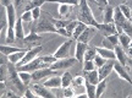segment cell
Here are the masks:
<instances>
[{"label":"cell","mask_w":132,"mask_h":98,"mask_svg":"<svg viewBox=\"0 0 132 98\" xmlns=\"http://www.w3.org/2000/svg\"><path fill=\"white\" fill-rule=\"evenodd\" d=\"M72 20H55L54 19V25L56 28H66V26L70 24Z\"/></svg>","instance_id":"cell-34"},{"label":"cell","mask_w":132,"mask_h":98,"mask_svg":"<svg viewBox=\"0 0 132 98\" xmlns=\"http://www.w3.org/2000/svg\"><path fill=\"white\" fill-rule=\"evenodd\" d=\"M23 50L24 49H22V48L10 47V46H4V44L0 46V51H1V54L7 55V56H9L10 54H14V53H17V51H23Z\"/></svg>","instance_id":"cell-22"},{"label":"cell","mask_w":132,"mask_h":98,"mask_svg":"<svg viewBox=\"0 0 132 98\" xmlns=\"http://www.w3.org/2000/svg\"><path fill=\"white\" fill-rule=\"evenodd\" d=\"M55 75V70H53L50 67H42L38 70L32 72V80L33 81H40V80L45 79L48 76H54Z\"/></svg>","instance_id":"cell-9"},{"label":"cell","mask_w":132,"mask_h":98,"mask_svg":"<svg viewBox=\"0 0 132 98\" xmlns=\"http://www.w3.org/2000/svg\"><path fill=\"white\" fill-rule=\"evenodd\" d=\"M131 42H132V39L127 33H125V32L119 33V43H120V46H121L125 50L130 47V43Z\"/></svg>","instance_id":"cell-21"},{"label":"cell","mask_w":132,"mask_h":98,"mask_svg":"<svg viewBox=\"0 0 132 98\" xmlns=\"http://www.w3.org/2000/svg\"><path fill=\"white\" fill-rule=\"evenodd\" d=\"M69 6L70 5H65V4L59 5V15L60 16H66V15L69 14Z\"/></svg>","instance_id":"cell-41"},{"label":"cell","mask_w":132,"mask_h":98,"mask_svg":"<svg viewBox=\"0 0 132 98\" xmlns=\"http://www.w3.org/2000/svg\"><path fill=\"white\" fill-rule=\"evenodd\" d=\"M6 9V15H7V42L12 43L15 42V26H16V9L15 5H9Z\"/></svg>","instance_id":"cell-4"},{"label":"cell","mask_w":132,"mask_h":98,"mask_svg":"<svg viewBox=\"0 0 132 98\" xmlns=\"http://www.w3.org/2000/svg\"><path fill=\"white\" fill-rule=\"evenodd\" d=\"M19 75L24 85H28L29 81L32 80V74L28 72V71H19Z\"/></svg>","instance_id":"cell-33"},{"label":"cell","mask_w":132,"mask_h":98,"mask_svg":"<svg viewBox=\"0 0 132 98\" xmlns=\"http://www.w3.org/2000/svg\"><path fill=\"white\" fill-rule=\"evenodd\" d=\"M1 5L3 7H7L9 5H11V0H1Z\"/></svg>","instance_id":"cell-48"},{"label":"cell","mask_w":132,"mask_h":98,"mask_svg":"<svg viewBox=\"0 0 132 98\" xmlns=\"http://www.w3.org/2000/svg\"><path fill=\"white\" fill-rule=\"evenodd\" d=\"M47 3H57V4L77 6V5H80V0H47Z\"/></svg>","instance_id":"cell-31"},{"label":"cell","mask_w":132,"mask_h":98,"mask_svg":"<svg viewBox=\"0 0 132 98\" xmlns=\"http://www.w3.org/2000/svg\"><path fill=\"white\" fill-rule=\"evenodd\" d=\"M85 79L87 81H89L90 84L97 85L100 81L99 80V75H98V70H90V71H85Z\"/></svg>","instance_id":"cell-18"},{"label":"cell","mask_w":132,"mask_h":98,"mask_svg":"<svg viewBox=\"0 0 132 98\" xmlns=\"http://www.w3.org/2000/svg\"><path fill=\"white\" fill-rule=\"evenodd\" d=\"M62 96L66 98H70V97H73L75 96V91L73 88H70V87H65L64 91H62Z\"/></svg>","instance_id":"cell-43"},{"label":"cell","mask_w":132,"mask_h":98,"mask_svg":"<svg viewBox=\"0 0 132 98\" xmlns=\"http://www.w3.org/2000/svg\"><path fill=\"white\" fill-rule=\"evenodd\" d=\"M106 60L108 59H104L102 55H99V54H97V55L94 56V59H93V61H94V64L97 67H100V66H103L105 63H106Z\"/></svg>","instance_id":"cell-35"},{"label":"cell","mask_w":132,"mask_h":98,"mask_svg":"<svg viewBox=\"0 0 132 98\" xmlns=\"http://www.w3.org/2000/svg\"><path fill=\"white\" fill-rule=\"evenodd\" d=\"M23 20L21 19H17V21H16V26H15V36H16V38H19V39H24V32H23Z\"/></svg>","instance_id":"cell-20"},{"label":"cell","mask_w":132,"mask_h":98,"mask_svg":"<svg viewBox=\"0 0 132 98\" xmlns=\"http://www.w3.org/2000/svg\"><path fill=\"white\" fill-rule=\"evenodd\" d=\"M94 29V27H92V26H87L83 32L81 33V36L77 38V42H82V43H88L89 41V37L90 34H92V31Z\"/></svg>","instance_id":"cell-23"},{"label":"cell","mask_w":132,"mask_h":98,"mask_svg":"<svg viewBox=\"0 0 132 98\" xmlns=\"http://www.w3.org/2000/svg\"><path fill=\"white\" fill-rule=\"evenodd\" d=\"M24 54H26V50H23V51H17V53H14V54H10L9 56H7V59H9V61L11 63V64H19L20 63V60L22 59L24 56Z\"/></svg>","instance_id":"cell-24"},{"label":"cell","mask_w":132,"mask_h":98,"mask_svg":"<svg viewBox=\"0 0 132 98\" xmlns=\"http://www.w3.org/2000/svg\"><path fill=\"white\" fill-rule=\"evenodd\" d=\"M86 28H87V25L83 24V22H80V21H78V25L76 26V28L73 29V32H72V38L77 39V38L81 36V33L83 32Z\"/></svg>","instance_id":"cell-27"},{"label":"cell","mask_w":132,"mask_h":98,"mask_svg":"<svg viewBox=\"0 0 132 98\" xmlns=\"http://www.w3.org/2000/svg\"><path fill=\"white\" fill-rule=\"evenodd\" d=\"M33 89H34V92L37 96L39 97H48V98H53L54 97V94L52 92H49L47 88H45V86L44 85H40V84H33Z\"/></svg>","instance_id":"cell-14"},{"label":"cell","mask_w":132,"mask_h":98,"mask_svg":"<svg viewBox=\"0 0 132 98\" xmlns=\"http://www.w3.org/2000/svg\"><path fill=\"white\" fill-rule=\"evenodd\" d=\"M119 9L121 10L122 15L125 16V17H126V19H127V20H131V17H132V11H131V7H130L127 4L119 5Z\"/></svg>","instance_id":"cell-28"},{"label":"cell","mask_w":132,"mask_h":98,"mask_svg":"<svg viewBox=\"0 0 132 98\" xmlns=\"http://www.w3.org/2000/svg\"><path fill=\"white\" fill-rule=\"evenodd\" d=\"M21 19L26 21V22H29V21H32L33 20V16H32V11L31 10H26L23 14L21 15Z\"/></svg>","instance_id":"cell-40"},{"label":"cell","mask_w":132,"mask_h":98,"mask_svg":"<svg viewBox=\"0 0 132 98\" xmlns=\"http://www.w3.org/2000/svg\"><path fill=\"white\" fill-rule=\"evenodd\" d=\"M126 53L128 54V56H130V58H132V48L128 47L127 49H126Z\"/></svg>","instance_id":"cell-49"},{"label":"cell","mask_w":132,"mask_h":98,"mask_svg":"<svg viewBox=\"0 0 132 98\" xmlns=\"http://www.w3.org/2000/svg\"><path fill=\"white\" fill-rule=\"evenodd\" d=\"M95 4L100 5V6H106V5H109V1L108 0H93Z\"/></svg>","instance_id":"cell-46"},{"label":"cell","mask_w":132,"mask_h":98,"mask_svg":"<svg viewBox=\"0 0 132 98\" xmlns=\"http://www.w3.org/2000/svg\"><path fill=\"white\" fill-rule=\"evenodd\" d=\"M102 47L104 48H108V49H114V46L111 44V43L109 42V39L106 37H105V39L103 41V43H102Z\"/></svg>","instance_id":"cell-45"},{"label":"cell","mask_w":132,"mask_h":98,"mask_svg":"<svg viewBox=\"0 0 132 98\" xmlns=\"http://www.w3.org/2000/svg\"><path fill=\"white\" fill-rule=\"evenodd\" d=\"M42 59H43V61H44V63H45V64L49 66V67H50V65H52L53 63H55V61L57 60L54 54H53V55H45V56H43Z\"/></svg>","instance_id":"cell-39"},{"label":"cell","mask_w":132,"mask_h":98,"mask_svg":"<svg viewBox=\"0 0 132 98\" xmlns=\"http://www.w3.org/2000/svg\"><path fill=\"white\" fill-rule=\"evenodd\" d=\"M114 70L118 72V75L121 77V79H123L125 81H127L128 84L132 86V79L130 77V75H128V72L126 71V67H125V66H122L119 61L115 60V64H114Z\"/></svg>","instance_id":"cell-12"},{"label":"cell","mask_w":132,"mask_h":98,"mask_svg":"<svg viewBox=\"0 0 132 98\" xmlns=\"http://www.w3.org/2000/svg\"><path fill=\"white\" fill-rule=\"evenodd\" d=\"M40 38H42V37H40V34H39V33H37L32 28L31 33H29L28 36H26V37H24L23 41H24V42H33V41H38V39H40Z\"/></svg>","instance_id":"cell-32"},{"label":"cell","mask_w":132,"mask_h":98,"mask_svg":"<svg viewBox=\"0 0 132 98\" xmlns=\"http://www.w3.org/2000/svg\"><path fill=\"white\" fill-rule=\"evenodd\" d=\"M97 48L95 47H88L85 53V60H93L94 56L97 55Z\"/></svg>","instance_id":"cell-29"},{"label":"cell","mask_w":132,"mask_h":98,"mask_svg":"<svg viewBox=\"0 0 132 98\" xmlns=\"http://www.w3.org/2000/svg\"><path fill=\"white\" fill-rule=\"evenodd\" d=\"M77 25H78V20H72L70 24L66 26V31L70 33L71 37H72V32H73V29L76 28V26H77Z\"/></svg>","instance_id":"cell-38"},{"label":"cell","mask_w":132,"mask_h":98,"mask_svg":"<svg viewBox=\"0 0 132 98\" xmlns=\"http://www.w3.org/2000/svg\"><path fill=\"white\" fill-rule=\"evenodd\" d=\"M87 43H82V42H77L75 47V58L77 59V61H80L83 64V60H85V53L87 50Z\"/></svg>","instance_id":"cell-11"},{"label":"cell","mask_w":132,"mask_h":98,"mask_svg":"<svg viewBox=\"0 0 132 98\" xmlns=\"http://www.w3.org/2000/svg\"><path fill=\"white\" fill-rule=\"evenodd\" d=\"M73 44V39H67L66 42H64L60 47L56 49V51L54 53V55L56 59H62V58H67L69 53L71 51V47Z\"/></svg>","instance_id":"cell-7"},{"label":"cell","mask_w":132,"mask_h":98,"mask_svg":"<svg viewBox=\"0 0 132 98\" xmlns=\"http://www.w3.org/2000/svg\"><path fill=\"white\" fill-rule=\"evenodd\" d=\"M85 76L82 77V76H77V77H73L72 79V84H73V86L75 87H82L83 86V84H85Z\"/></svg>","instance_id":"cell-36"},{"label":"cell","mask_w":132,"mask_h":98,"mask_svg":"<svg viewBox=\"0 0 132 98\" xmlns=\"http://www.w3.org/2000/svg\"><path fill=\"white\" fill-rule=\"evenodd\" d=\"M31 11H32L33 20H39V17H40V7H34Z\"/></svg>","instance_id":"cell-44"},{"label":"cell","mask_w":132,"mask_h":98,"mask_svg":"<svg viewBox=\"0 0 132 98\" xmlns=\"http://www.w3.org/2000/svg\"><path fill=\"white\" fill-rule=\"evenodd\" d=\"M33 29L37 33H43V32H50V33H56L64 37H71L70 33L66 31V28H56L54 25V20L50 19L49 15H43V19L40 20V22L37 25V27Z\"/></svg>","instance_id":"cell-1"},{"label":"cell","mask_w":132,"mask_h":98,"mask_svg":"<svg viewBox=\"0 0 132 98\" xmlns=\"http://www.w3.org/2000/svg\"><path fill=\"white\" fill-rule=\"evenodd\" d=\"M76 63H77V59L76 58H62V59H57L55 63H53L52 65H50V69L53 70H61V69H69L71 67L72 65H75Z\"/></svg>","instance_id":"cell-6"},{"label":"cell","mask_w":132,"mask_h":98,"mask_svg":"<svg viewBox=\"0 0 132 98\" xmlns=\"http://www.w3.org/2000/svg\"><path fill=\"white\" fill-rule=\"evenodd\" d=\"M45 87H50V88H60L61 87V77L59 76H53L52 79H49L48 81L44 82Z\"/></svg>","instance_id":"cell-19"},{"label":"cell","mask_w":132,"mask_h":98,"mask_svg":"<svg viewBox=\"0 0 132 98\" xmlns=\"http://www.w3.org/2000/svg\"><path fill=\"white\" fill-rule=\"evenodd\" d=\"M99 31L103 33L104 36H110V34H115L118 32V28L115 26V24H100V27H99Z\"/></svg>","instance_id":"cell-15"},{"label":"cell","mask_w":132,"mask_h":98,"mask_svg":"<svg viewBox=\"0 0 132 98\" xmlns=\"http://www.w3.org/2000/svg\"><path fill=\"white\" fill-rule=\"evenodd\" d=\"M80 14H78V21L83 22L87 26H92V27L99 29L100 24L97 22V20L94 19V16L92 14V10H90L89 5L87 3V0H80Z\"/></svg>","instance_id":"cell-2"},{"label":"cell","mask_w":132,"mask_h":98,"mask_svg":"<svg viewBox=\"0 0 132 98\" xmlns=\"http://www.w3.org/2000/svg\"><path fill=\"white\" fill-rule=\"evenodd\" d=\"M23 96H24V97H28V98H34V94L31 92V89H29V88H26Z\"/></svg>","instance_id":"cell-47"},{"label":"cell","mask_w":132,"mask_h":98,"mask_svg":"<svg viewBox=\"0 0 132 98\" xmlns=\"http://www.w3.org/2000/svg\"><path fill=\"white\" fill-rule=\"evenodd\" d=\"M9 76H10V81H11V85H12L14 89L16 88V91H17V94H23L24 91H26V89H24V84L22 82V80L20 77L17 69L10 66L9 67Z\"/></svg>","instance_id":"cell-5"},{"label":"cell","mask_w":132,"mask_h":98,"mask_svg":"<svg viewBox=\"0 0 132 98\" xmlns=\"http://www.w3.org/2000/svg\"><path fill=\"white\" fill-rule=\"evenodd\" d=\"M85 86H86V93L88 94V97L90 98H94L95 97V89H97V85H93L90 84L89 81H85Z\"/></svg>","instance_id":"cell-26"},{"label":"cell","mask_w":132,"mask_h":98,"mask_svg":"<svg viewBox=\"0 0 132 98\" xmlns=\"http://www.w3.org/2000/svg\"><path fill=\"white\" fill-rule=\"evenodd\" d=\"M114 51H115V54H116V60L121 64L122 66H125L126 64H127V55H126V51H125V49H123L121 46H115L114 47Z\"/></svg>","instance_id":"cell-13"},{"label":"cell","mask_w":132,"mask_h":98,"mask_svg":"<svg viewBox=\"0 0 132 98\" xmlns=\"http://www.w3.org/2000/svg\"><path fill=\"white\" fill-rule=\"evenodd\" d=\"M106 38H108L109 42L111 43L114 47L119 44V33H115V34H110V36H106Z\"/></svg>","instance_id":"cell-42"},{"label":"cell","mask_w":132,"mask_h":98,"mask_svg":"<svg viewBox=\"0 0 132 98\" xmlns=\"http://www.w3.org/2000/svg\"><path fill=\"white\" fill-rule=\"evenodd\" d=\"M130 48H132V42H131V43H130Z\"/></svg>","instance_id":"cell-50"},{"label":"cell","mask_w":132,"mask_h":98,"mask_svg":"<svg viewBox=\"0 0 132 98\" xmlns=\"http://www.w3.org/2000/svg\"><path fill=\"white\" fill-rule=\"evenodd\" d=\"M72 75H71V72H69V71H66V72H64V75L61 76V87L62 88H65V87H69L71 84H72Z\"/></svg>","instance_id":"cell-25"},{"label":"cell","mask_w":132,"mask_h":98,"mask_svg":"<svg viewBox=\"0 0 132 98\" xmlns=\"http://www.w3.org/2000/svg\"><path fill=\"white\" fill-rule=\"evenodd\" d=\"M115 60L116 59H108L106 63L104 64L103 66H100L98 69V75H99V80H105L106 76H108L111 70L114 69V64H115Z\"/></svg>","instance_id":"cell-10"},{"label":"cell","mask_w":132,"mask_h":98,"mask_svg":"<svg viewBox=\"0 0 132 98\" xmlns=\"http://www.w3.org/2000/svg\"><path fill=\"white\" fill-rule=\"evenodd\" d=\"M114 22V7L111 5H106L103 15V24H113Z\"/></svg>","instance_id":"cell-17"},{"label":"cell","mask_w":132,"mask_h":98,"mask_svg":"<svg viewBox=\"0 0 132 98\" xmlns=\"http://www.w3.org/2000/svg\"><path fill=\"white\" fill-rule=\"evenodd\" d=\"M114 24L118 28L119 33L125 32L127 33L130 37H132V22L123 16L121 10L119 7L114 9Z\"/></svg>","instance_id":"cell-3"},{"label":"cell","mask_w":132,"mask_h":98,"mask_svg":"<svg viewBox=\"0 0 132 98\" xmlns=\"http://www.w3.org/2000/svg\"><path fill=\"white\" fill-rule=\"evenodd\" d=\"M97 48V53L99 55H102L104 59H116V54L113 49H108L104 47H95Z\"/></svg>","instance_id":"cell-16"},{"label":"cell","mask_w":132,"mask_h":98,"mask_svg":"<svg viewBox=\"0 0 132 98\" xmlns=\"http://www.w3.org/2000/svg\"><path fill=\"white\" fill-rule=\"evenodd\" d=\"M106 88V81L105 80H100L98 84H97V89H95V97H100L102 93Z\"/></svg>","instance_id":"cell-30"},{"label":"cell","mask_w":132,"mask_h":98,"mask_svg":"<svg viewBox=\"0 0 132 98\" xmlns=\"http://www.w3.org/2000/svg\"><path fill=\"white\" fill-rule=\"evenodd\" d=\"M95 64L93 60H85L83 63V71H90V70H94Z\"/></svg>","instance_id":"cell-37"},{"label":"cell","mask_w":132,"mask_h":98,"mask_svg":"<svg viewBox=\"0 0 132 98\" xmlns=\"http://www.w3.org/2000/svg\"><path fill=\"white\" fill-rule=\"evenodd\" d=\"M42 49H43L42 46H38V47H34V48H32V49L27 50L26 54H24V56L20 60L19 64H17V66H22V65H24V64L29 63V61H32L33 59H36L38 54L42 51Z\"/></svg>","instance_id":"cell-8"}]
</instances>
